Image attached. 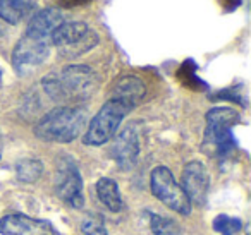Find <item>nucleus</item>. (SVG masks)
I'll return each mask as SVG.
<instances>
[{
  "mask_svg": "<svg viewBox=\"0 0 251 235\" xmlns=\"http://www.w3.org/2000/svg\"><path fill=\"white\" fill-rule=\"evenodd\" d=\"M45 93L57 103L66 107H77L86 101L98 88V76L91 67L73 64L60 72H50L42 81Z\"/></svg>",
  "mask_w": 251,
  "mask_h": 235,
  "instance_id": "1",
  "label": "nucleus"
},
{
  "mask_svg": "<svg viewBox=\"0 0 251 235\" xmlns=\"http://www.w3.org/2000/svg\"><path fill=\"white\" fill-rule=\"evenodd\" d=\"M86 125L83 107H57L45 114L35 125V136L45 142H73Z\"/></svg>",
  "mask_w": 251,
  "mask_h": 235,
  "instance_id": "2",
  "label": "nucleus"
},
{
  "mask_svg": "<svg viewBox=\"0 0 251 235\" xmlns=\"http://www.w3.org/2000/svg\"><path fill=\"white\" fill-rule=\"evenodd\" d=\"M239 122V114L229 107H215L206 114L203 146L210 155H227L236 146L232 127Z\"/></svg>",
  "mask_w": 251,
  "mask_h": 235,
  "instance_id": "3",
  "label": "nucleus"
},
{
  "mask_svg": "<svg viewBox=\"0 0 251 235\" xmlns=\"http://www.w3.org/2000/svg\"><path fill=\"white\" fill-rule=\"evenodd\" d=\"M98 35L83 21H64L52 35V47L64 59H77L98 45Z\"/></svg>",
  "mask_w": 251,
  "mask_h": 235,
  "instance_id": "4",
  "label": "nucleus"
},
{
  "mask_svg": "<svg viewBox=\"0 0 251 235\" xmlns=\"http://www.w3.org/2000/svg\"><path fill=\"white\" fill-rule=\"evenodd\" d=\"M129 112V107H126L124 103L114 100V98H108L88 124L86 132L83 136V142L86 146H101L112 141L114 136L117 134L124 117Z\"/></svg>",
  "mask_w": 251,
  "mask_h": 235,
  "instance_id": "5",
  "label": "nucleus"
},
{
  "mask_svg": "<svg viewBox=\"0 0 251 235\" xmlns=\"http://www.w3.org/2000/svg\"><path fill=\"white\" fill-rule=\"evenodd\" d=\"M50 48H52L50 36L26 29L12 50V67L19 76H26L38 69L49 59Z\"/></svg>",
  "mask_w": 251,
  "mask_h": 235,
  "instance_id": "6",
  "label": "nucleus"
},
{
  "mask_svg": "<svg viewBox=\"0 0 251 235\" xmlns=\"http://www.w3.org/2000/svg\"><path fill=\"white\" fill-rule=\"evenodd\" d=\"M150 189L151 194L157 197L160 203H164L167 208L179 214L188 216L191 213V203L186 197L184 190L181 189L177 182H176L172 172L164 165H158L151 170L150 173Z\"/></svg>",
  "mask_w": 251,
  "mask_h": 235,
  "instance_id": "7",
  "label": "nucleus"
},
{
  "mask_svg": "<svg viewBox=\"0 0 251 235\" xmlns=\"http://www.w3.org/2000/svg\"><path fill=\"white\" fill-rule=\"evenodd\" d=\"M55 192L66 204L76 210H83V179L73 160L64 158L59 162L55 173Z\"/></svg>",
  "mask_w": 251,
  "mask_h": 235,
  "instance_id": "8",
  "label": "nucleus"
},
{
  "mask_svg": "<svg viewBox=\"0 0 251 235\" xmlns=\"http://www.w3.org/2000/svg\"><path fill=\"white\" fill-rule=\"evenodd\" d=\"M210 173L206 166L198 160L186 163L181 175V189L184 190L189 203L196 206H205L210 192Z\"/></svg>",
  "mask_w": 251,
  "mask_h": 235,
  "instance_id": "9",
  "label": "nucleus"
},
{
  "mask_svg": "<svg viewBox=\"0 0 251 235\" xmlns=\"http://www.w3.org/2000/svg\"><path fill=\"white\" fill-rule=\"evenodd\" d=\"M0 235H59V232L49 220L11 213L0 218Z\"/></svg>",
  "mask_w": 251,
  "mask_h": 235,
  "instance_id": "10",
  "label": "nucleus"
},
{
  "mask_svg": "<svg viewBox=\"0 0 251 235\" xmlns=\"http://www.w3.org/2000/svg\"><path fill=\"white\" fill-rule=\"evenodd\" d=\"M141 146H140V136H138L134 125L122 129L114 139L112 144V158L115 160L122 170H129L134 166L140 156Z\"/></svg>",
  "mask_w": 251,
  "mask_h": 235,
  "instance_id": "11",
  "label": "nucleus"
},
{
  "mask_svg": "<svg viewBox=\"0 0 251 235\" xmlns=\"http://www.w3.org/2000/svg\"><path fill=\"white\" fill-rule=\"evenodd\" d=\"M145 94H147V86H145L143 81L140 77L127 74V76H121L114 83L110 98L121 101L126 107H129L131 110H134L141 103Z\"/></svg>",
  "mask_w": 251,
  "mask_h": 235,
  "instance_id": "12",
  "label": "nucleus"
},
{
  "mask_svg": "<svg viewBox=\"0 0 251 235\" xmlns=\"http://www.w3.org/2000/svg\"><path fill=\"white\" fill-rule=\"evenodd\" d=\"M97 196L100 199V203L103 206H107L114 213H121L124 210V199L121 196V189H119L117 182L114 179H108V177H101L97 180Z\"/></svg>",
  "mask_w": 251,
  "mask_h": 235,
  "instance_id": "13",
  "label": "nucleus"
},
{
  "mask_svg": "<svg viewBox=\"0 0 251 235\" xmlns=\"http://www.w3.org/2000/svg\"><path fill=\"white\" fill-rule=\"evenodd\" d=\"M28 0H0V19L7 24H19L31 14Z\"/></svg>",
  "mask_w": 251,
  "mask_h": 235,
  "instance_id": "14",
  "label": "nucleus"
},
{
  "mask_svg": "<svg viewBox=\"0 0 251 235\" xmlns=\"http://www.w3.org/2000/svg\"><path fill=\"white\" fill-rule=\"evenodd\" d=\"M42 172H43L42 162L35 158H25L21 162H18V165H16V177L23 184L36 182L42 177Z\"/></svg>",
  "mask_w": 251,
  "mask_h": 235,
  "instance_id": "15",
  "label": "nucleus"
},
{
  "mask_svg": "<svg viewBox=\"0 0 251 235\" xmlns=\"http://www.w3.org/2000/svg\"><path fill=\"white\" fill-rule=\"evenodd\" d=\"M148 218H150V228L155 235H182L181 227L171 218L157 213H148Z\"/></svg>",
  "mask_w": 251,
  "mask_h": 235,
  "instance_id": "16",
  "label": "nucleus"
},
{
  "mask_svg": "<svg viewBox=\"0 0 251 235\" xmlns=\"http://www.w3.org/2000/svg\"><path fill=\"white\" fill-rule=\"evenodd\" d=\"M212 227L220 235H239L243 223L239 218L229 216V214H217L212 221Z\"/></svg>",
  "mask_w": 251,
  "mask_h": 235,
  "instance_id": "17",
  "label": "nucleus"
},
{
  "mask_svg": "<svg viewBox=\"0 0 251 235\" xmlns=\"http://www.w3.org/2000/svg\"><path fill=\"white\" fill-rule=\"evenodd\" d=\"M81 230L84 235H108L107 228L103 227V223L98 220H84L81 223Z\"/></svg>",
  "mask_w": 251,
  "mask_h": 235,
  "instance_id": "18",
  "label": "nucleus"
},
{
  "mask_svg": "<svg viewBox=\"0 0 251 235\" xmlns=\"http://www.w3.org/2000/svg\"><path fill=\"white\" fill-rule=\"evenodd\" d=\"M2 79H4V77H2V69H0V88H2Z\"/></svg>",
  "mask_w": 251,
  "mask_h": 235,
  "instance_id": "19",
  "label": "nucleus"
},
{
  "mask_svg": "<svg viewBox=\"0 0 251 235\" xmlns=\"http://www.w3.org/2000/svg\"><path fill=\"white\" fill-rule=\"evenodd\" d=\"M28 2H29V0H28Z\"/></svg>",
  "mask_w": 251,
  "mask_h": 235,
  "instance_id": "20",
  "label": "nucleus"
}]
</instances>
